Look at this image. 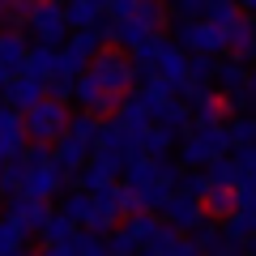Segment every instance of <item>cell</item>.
Masks as SVG:
<instances>
[{
  "label": "cell",
  "instance_id": "obj_1",
  "mask_svg": "<svg viewBox=\"0 0 256 256\" xmlns=\"http://www.w3.org/2000/svg\"><path fill=\"white\" fill-rule=\"evenodd\" d=\"M218 158H230L226 124H192L188 137H180V166L184 171H205Z\"/></svg>",
  "mask_w": 256,
  "mask_h": 256
},
{
  "label": "cell",
  "instance_id": "obj_2",
  "mask_svg": "<svg viewBox=\"0 0 256 256\" xmlns=\"http://www.w3.org/2000/svg\"><path fill=\"white\" fill-rule=\"evenodd\" d=\"M90 77L102 86V90L120 94V98H128V94H132V86L141 82V73H137V64H132V56H124L120 47H107V52L94 56V60H90Z\"/></svg>",
  "mask_w": 256,
  "mask_h": 256
},
{
  "label": "cell",
  "instance_id": "obj_3",
  "mask_svg": "<svg viewBox=\"0 0 256 256\" xmlns=\"http://www.w3.org/2000/svg\"><path fill=\"white\" fill-rule=\"evenodd\" d=\"M68 107L56 98H43L34 111H26V141L30 146H56V141H64V132H68Z\"/></svg>",
  "mask_w": 256,
  "mask_h": 256
},
{
  "label": "cell",
  "instance_id": "obj_4",
  "mask_svg": "<svg viewBox=\"0 0 256 256\" xmlns=\"http://www.w3.org/2000/svg\"><path fill=\"white\" fill-rule=\"evenodd\" d=\"M171 38H175V47L188 52V56H214V60H218V52H226V30L210 26V22H175Z\"/></svg>",
  "mask_w": 256,
  "mask_h": 256
},
{
  "label": "cell",
  "instance_id": "obj_5",
  "mask_svg": "<svg viewBox=\"0 0 256 256\" xmlns=\"http://www.w3.org/2000/svg\"><path fill=\"white\" fill-rule=\"evenodd\" d=\"M26 34L34 38V47H56V52H60V47L73 38V30L64 22V4H34Z\"/></svg>",
  "mask_w": 256,
  "mask_h": 256
},
{
  "label": "cell",
  "instance_id": "obj_6",
  "mask_svg": "<svg viewBox=\"0 0 256 256\" xmlns=\"http://www.w3.org/2000/svg\"><path fill=\"white\" fill-rule=\"evenodd\" d=\"M73 98L82 102V111L86 116H98V120H116L120 116V94H111V90H102L98 82H94L90 73L82 77V82H77V90H73Z\"/></svg>",
  "mask_w": 256,
  "mask_h": 256
},
{
  "label": "cell",
  "instance_id": "obj_7",
  "mask_svg": "<svg viewBox=\"0 0 256 256\" xmlns=\"http://www.w3.org/2000/svg\"><path fill=\"white\" fill-rule=\"evenodd\" d=\"M158 218L166 222V226H175V230H196V226H205V201H192V196H184V192H175L171 201L162 205V214H158Z\"/></svg>",
  "mask_w": 256,
  "mask_h": 256
},
{
  "label": "cell",
  "instance_id": "obj_8",
  "mask_svg": "<svg viewBox=\"0 0 256 256\" xmlns=\"http://www.w3.org/2000/svg\"><path fill=\"white\" fill-rule=\"evenodd\" d=\"M47 218H52V210H47V201H34V196H13V201H4V222H13V226H22L30 235V230H43Z\"/></svg>",
  "mask_w": 256,
  "mask_h": 256
},
{
  "label": "cell",
  "instance_id": "obj_9",
  "mask_svg": "<svg viewBox=\"0 0 256 256\" xmlns=\"http://www.w3.org/2000/svg\"><path fill=\"white\" fill-rule=\"evenodd\" d=\"M30 47L34 43H26V30H4L0 26V68L9 77H22V68L30 60Z\"/></svg>",
  "mask_w": 256,
  "mask_h": 256
},
{
  "label": "cell",
  "instance_id": "obj_10",
  "mask_svg": "<svg viewBox=\"0 0 256 256\" xmlns=\"http://www.w3.org/2000/svg\"><path fill=\"white\" fill-rule=\"evenodd\" d=\"M47 98V86L43 82H34V77H13L9 86H4V107H13V111H22V116H26V111H34L38 102Z\"/></svg>",
  "mask_w": 256,
  "mask_h": 256
},
{
  "label": "cell",
  "instance_id": "obj_11",
  "mask_svg": "<svg viewBox=\"0 0 256 256\" xmlns=\"http://www.w3.org/2000/svg\"><path fill=\"white\" fill-rule=\"evenodd\" d=\"M214 86H218L222 98H239V94H252V73H248V64L239 60H218V77H214Z\"/></svg>",
  "mask_w": 256,
  "mask_h": 256
},
{
  "label": "cell",
  "instance_id": "obj_12",
  "mask_svg": "<svg viewBox=\"0 0 256 256\" xmlns=\"http://www.w3.org/2000/svg\"><path fill=\"white\" fill-rule=\"evenodd\" d=\"M226 56H230V60H239V64L256 60V26L248 18H239L235 26L226 30Z\"/></svg>",
  "mask_w": 256,
  "mask_h": 256
},
{
  "label": "cell",
  "instance_id": "obj_13",
  "mask_svg": "<svg viewBox=\"0 0 256 256\" xmlns=\"http://www.w3.org/2000/svg\"><path fill=\"white\" fill-rule=\"evenodd\" d=\"M64 184H68V180L60 175V166H43V171H30L26 192H22V196H34V201H56Z\"/></svg>",
  "mask_w": 256,
  "mask_h": 256
},
{
  "label": "cell",
  "instance_id": "obj_14",
  "mask_svg": "<svg viewBox=\"0 0 256 256\" xmlns=\"http://www.w3.org/2000/svg\"><path fill=\"white\" fill-rule=\"evenodd\" d=\"M60 214H64L68 222H73L77 230H90V222H94V196H90V192H82V188L64 192V201H60Z\"/></svg>",
  "mask_w": 256,
  "mask_h": 256
},
{
  "label": "cell",
  "instance_id": "obj_15",
  "mask_svg": "<svg viewBox=\"0 0 256 256\" xmlns=\"http://www.w3.org/2000/svg\"><path fill=\"white\" fill-rule=\"evenodd\" d=\"M166 222L158 218V214H137V218H124V230L132 235V244L141 248V252H150V248L158 244V235H162Z\"/></svg>",
  "mask_w": 256,
  "mask_h": 256
},
{
  "label": "cell",
  "instance_id": "obj_16",
  "mask_svg": "<svg viewBox=\"0 0 256 256\" xmlns=\"http://www.w3.org/2000/svg\"><path fill=\"white\" fill-rule=\"evenodd\" d=\"M116 120L128 128V132H146V128L154 124V107H150L141 94H128V98L120 102V116H116Z\"/></svg>",
  "mask_w": 256,
  "mask_h": 256
},
{
  "label": "cell",
  "instance_id": "obj_17",
  "mask_svg": "<svg viewBox=\"0 0 256 256\" xmlns=\"http://www.w3.org/2000/svg\"><path fill=\"white\" fill-rule=\"evenodd\" d=\"M154 124L166 128V132H175V137H188V132H192V107L175 98V102H166V107L154 111Z\"/></svg>",
  "mask_w": 256,
  "mask_h": 256
},
{
  "label": "cell",
  "instance_id": "obj_18",
  "mask_svg": "<svg viewBox=\"0 0 256 256\" xmlns=\"http://www.w3.org/2000/svg\"><path fill=\"white\" fill-rule=\"evenodd\" d=\"M64 22H68V30H94L102 22V4L98 0H68L64 4Z\"/></svg>",
  "mask_w": 256,
  "mask_h": 256
},
{
  "label": "cell",
  "instance_id": "obj_19",
  "mask_svg": "<svg viewBox=\"0 0 256 256\" xmlns=\"http://www.w3.org/2000/svg\"><path fill=\"white\" fill-rule=\"evenodd\" d=\"M68 141H77V146H86L94 154L98 150V137H102V120L98 116H86V111H77L73 120H68V132H64Z\"/></svg>",
  "mask_w": 256,
  "mask_h": 256
},
{
  "label": "cell",
  "instance_id": "obj_20",
  "mask_svg": "<svg viewBox=\"0 0 256 256\" xmlns=\"http://www.w3.org/2000/svg\"><path fill=\"white\" fill-rule=\"evenodd\" d=\"M56 64H60V52H56V47H30V60H26V68H22V73L47 86V82L56 77Z\"/></svg>",
  "mask_w": 256,
  "mask_h": 256
},
{
  "label": "cell",
  "instance_id": "obj_21",
  "mask_svg": "<svg viewBox=\"0 0 256 256\" xmlns=\"http://www.w3.org/2000/svg\"><path fill=\"white\" fill-rule=\"evenodd\" d=\"M158 77H166L171 86H184V82H188V52H180V47H175V38L166 43L162 60H158Z\"/></svg>",
  "mask_w": 256,
  "mask_h": 256
},
{
  "label": "cell",
  "instance_id": "obj_22",
  "mask_svg": "<svg viewBox=\"0 0 256 256\" xmlns=\"http://www.w3.org/2000/svg\"><path fill=\"white\" fill-rule=\"evenodd\" d=\"M175 146H180V137L166 132V128H158V124H150L146 132H141V154L146 158H166Z\"/></svg>",
  "mask_w": 256,
  "mask_h": 256
},
{
  "label": "cell",
  "instance_id": "obj_23",
  "mask_svg": "<svg viewBox=\"0 0 256 256\" xmlns=\"http://www.w3.org/2000/svg\"><path fill=\"white\" fill-rule=\"evenodd\" d=\"M226 137H230V150H235V154L256 150V116H235V120H226Z\"/></svg>",
  "mask_w": 256,
  "mask_h": 256
},
{
  "label": "cell",
  "instance_id": "obj_24",
  "mask_svg": "<svg viewBox=\"0 0 256 256\" xmlns=\"http://www.w3.org/2000/svg\"><path fill=\"white\" fill-rule=\"evenodd\" d=\"M205 175H210V184H214V188H222V192H235L239 184H244V171H239L235 158H218L214 166H205Z\"/></svg>",
  "mask_w": 256,
  "mask_h": 256
},
{
  "label": "cell",
  "instance_id": "obj_25",
  "mask_svg": "<svg viewBox=\"0 0 256 256\" xmlns=\"http://www.w3.org/2000/svg\"><path fill=\"white\" fill-rule=\"evenodd\" d=\"M222 235H226V244H235V248H244L248 252V244L256 239V230H252V222H248V214H230L226 222H222Z\"/></svg>",
  "mask_w": 256,
  "mask_h": 256
},
{
  "label": "cell",
  "instance_id": "obj_26",
  "mask_svg": "<svg viewBox=\"0 0 256 256\" xmlns=\"http://www.w3.org/2000/svg\"><path fill=\"white\" fill-rule=\"evenodd\" d=\"M235 210H239V205H235V192H222V188H214L210 196H205V218H210V222H226Z\"/></svg>",
  "mask_w": 256,
  "mask_h": 256
},
{
  "label": "cell",
  "instance_id": "obj_27",
  "mask_svg": "<svg viewBox=\"0 0 256 256\" xmlns=\"http://www.w3.org/2000/svg\"><path fill=\"white\" fill-rule=\"evenodd\" d=\"M0 256H30L26 230L13 226V222H4V218H0Z\"/></svg>",
  "mask_w": 256,
  "mask_h": 256
},
{
  "label": "cell",
  "instance_id": "obj_28",
  "mask_svg": "<svg viewBox=\"0 0 256 256\" xmlns=\"http://www.w3.org/2000/svg\"><path fill=\"white\" fill-rule=\"evenodd\" d=\"M0 141H26V116L13 107H0Z\"/></svg>",
  "mask_w": 256,
  "mask_h": 256
},
{
  "label": "cell",
  "instance_id": "obj_29",
  "mask_svg": "<svg viewBox=\"0 0 256 256\" xmlns=\"http://www.w3.org/2000/svg\"><path fill=\"white\" fill-rule=\"evenodd\" d=\"M192 244H196V252H201V256H214L222 244H226V235H222V230L214 226V222H205V226H196V230H192Z\"/></svg>",
  "mask_w": 256,
  "mask_h": 256
},
{
  "label": "cell",
  "instance_id": "obj_30",
  "mask_svg": "<svg viewBox=\"0 0 256 256\" xmlns=\"http://www.w3.org/2000/svg\"><path fill=\"white\" fill-rule=\"evenodd\" d=\"M68 47H73V52H82L86 60H94V56H98V52H107V43H102L98 26H94V30H77V34L68 38Z\"/></svg>",
  "mask_w": 256,
  "mask_h": 256
},
{
  "label": "cell",
  "instance_id": "obj_31",
  "mask_svg": "<svg viewBox=\"0 0 256 256\" xmlns=\"http://www.w3.org/2000/svg\"><path fill=\"white\" fill-rule=\"evenodd\" d=\"M214 77H218V60L214 56H188V82L214 86Z\"/></svg>",
  "mask_w": 256,
  "mask_h": 256
},
{
  "label": "cell",
  "instance_id": "obj_32",
  "mask_svg": "<svg viewBox=\"0 0 256 256\" xmlns=\"http://www.w3.org/2000/svg\"><path fill=\"white\" fill-rule=\"evenodd\" d=\"M180 192H184V196H192V201H205V196L214 192V184H210V175H205V171H184Z\"/></svg>",
  "mask_w": 256,
  "mask_h": 256
},
{
  "label": "cell",
  "instance_id": "obj_33",
  "mask_svg": "<svg viewBox=\"0 0 256 256\" xmlns=\"http://www.w3.org/2000/svg\"><path fill=\"white\" fill-rule=\"evenodd\" d=\"M38 235H43V244H64V239L77 235V226L64 218V214H52V218H47V226L38 230Z\"/></svg>",
  "mask_w": 256,
  "mask_h": 256
},
{
  "label": "cell",
  "instance_id": "obj_34",
  "mask_svg": "<svg viewBox=\"0 0 256 256\" xmlns=\"http://www.w3.org/2000/svg\"><path fill=\"white\" fill-rule=\"evenodd\" d=\"M132 18H137V22H146V26L154 30V34H162V18H166V9H162V4H150V0H137Z\"/></svg>",
  "mask_w": 256,
  "mask_h": 256
},
{
  "label": "cell",
  "instance_id": "obj_35",
  "mask_svg": "<svg viewBox=\"0 0 256 256\" xmlns=\"http://www.w3.org/2000/svg\"><path fill=\"white\" fill-rule=\"evenodd\" d=\"M107 256H141V248L132 244V235H128L124 226H120V230L107 235Z\"/></svg>",
  "mask_w": 256,
  "mask_h": 256
},
{
  "label": "cell",
  "instance_id": "obj_36",
  "mask_svg": "<svg viewBox=\"0 0 256 256\" xmlns=\"http://www.w3.org/2000/svg\"><path fill=\"white\" fill-rule=\"evenodd\" d=\"M22 162H26L30 171H43V166H56V146H26Z\"/></svg>",
  "mask_w": 256,
  "mask_h": 256
},
{
  "label": "cell",
  "instance_id": "obj_37",
  "mask_svg": "<svg viewBox=\"0 0 256 256\" xmlns=\"http://www.w3.org/2000/svg\"><path fill=\"white\" fill-rule=\"evenodd\" d=\"M38 256H82V244H77V235L64 239V244H43V252H38Z\"/></svg>",
  "mask_w": 256,
  "mask_h": 256
},
{
  "label": "cell",
  "instance_id": "obj_38",
  "mask_svg": "<svg viewBox=\"0 0 256 256\" xmlns=\"http://www.w3.org/2000/svg\"><path fill=\"white\" fill-rule=\"evenodd\" d=\"M239 171H244V184L248 188H256V150H244V154H235Z\"/></svg>",
  "mask_w": 256,
  "mask_h": 256
},
{
  "label": "cell",
  "instance_id": "obj_39",
  "mask_svg": "<svg viewBox=\"0 0 256 256\" xmlns=\"http://www.w3.org/2000/svg\"><path fill=\"white\" fill-rule=\"evenodd\" d=\"M73 90H77V82H64V77H52L47 82V98H56V102L73 98Z\"/></svg>",
  "mask_w": 256,
  "mask_h": 256
},
{
  "label": "cell",
  "instance_id": "obj_40",
  "mask_svg": "<svg viewBox=\"0 0 256 256\" xmlns=\"http://www.w3.org/2000/svg\"><path fill=\"white\" fill-rule=\"evenodd\" d=\"M214 256H248V252H244V248H235V244H222Z\"/></svg>",
  "mask_w": 256,
  "mask_h": 256
},
{
  "label": "cell",
  "instance_id": "obj_41",
  "mask_svg": "<svg viewBox=\"0 0 256 256\" xmlns=\"http://www.w3.org/2000/svg\"><path fill=\"white\" fill-rule=\"evenodd\" d=\"M9 82H13V77L4 73V68H0V94H4V86H9Z\"/></svg>",
  "mask_w": 256,
  "mask_h": 256
},
{
  "label": "cell",
  "instance_id": "obj_42",
  "mask_svg": "<svg viewBox=\"0 0 256 256\" xmlns=\"http://www.w3.org/2000/svg\"><path fill=\"white\" fill-rule=\"evenodd\" d=\"M248 222H252V230H256V210H248Z\"/></svg>",
  "mask_w": 256,
  "mask_h": 256
},
{
  "label": "cell",
  "instance_id": "obj_43",
  "mask_svg": "<svg viewBox=\"0 0 256 256\" xmlns=\"http://www.w3.org/2000/svg\"><path fill=\"white\" fill-rule=\"evenodd\" d=\"M248 256H256V239H252V244H248Z\"/></svg>",
  "mask_w": 256,
  "mask_h": 256
},
{
  "label": "cell",
  "instance_id": "obj_44",
  "mask_svg": "<svg viewBox=\"0 0 256 256\" xmlns=\"http://www.w3.org/2000/svg\"><path fill=\"white\" fill-rule=\"evenodd\" d=\"M86 256H107V248H98V252H86Z\"/></svg>",
  "mask_w": 256,
  "mask_h": 256
},
{
  "label": "cell",
  "instance_id": "obj_45",
  "mask_svg": "<svg viewBox=\"0 0 256 256\" xmlns=\"http://www.w3.org/2000/svg\"><path fill=\"white\" fill-rule=\"evenodd\" d=\"M141 256H166V252H141Z\"/></svg>",
  "mask_w": 256,
  "mask_h": 256
},
{
  "label": "cell",
  "instance_id": "obj_46",
  "mask_svg": "<svg viewBox=\"0 0 256 256\" xmlns=\"http://www.w3.org/2000/svg\"><path fill=\"white\" fill-rule=\"evenodd\" d=\"M0 107H4V94H0Z\"/></svg>",
  "mask_w": 256,
  "mask_h": 256
},
{
  "label": "cell",
  "instance_id": "obj_47",
  "mask_svg": "<svg viewBox=\"0 0 256 256\" xmlns=\"http://www.w3.org/2000/svg\"><path fill=\"white\" fill-rule=\"evenodd\" d=\"M252 26H256V22H252Z\"/></svg>",
  "mask_w": 256,
  "mask_h": 256
},
{
  "label": "cell",
  "instance_id": "obj_48",
  "mask_svg": "<svg viewBox=\"0 0 256 256\" xmlns=\"http://www.w3.org/2000/svg\"><path fill=\"white\" fill-rule=\"evenodd\" d=\"M0 205H4V201H0Z\"/></svg>",
  "mask_w": 256,
  "mask_h": 256
}]
</instances>
